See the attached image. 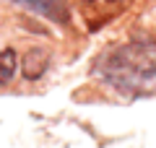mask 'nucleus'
<instances>
[{
  "label": "nucleus",
  "mask_w": 156,
  "mask_h": 148,
  "mask_svg": "<svg viewBox=\"0 0 156 148\" xmlns=\"http://www.w3.org/2000/svg\"><path fill=\"white\" fill-rule=\"evenodd\" d=\"M104 76L117 86H138L156 76V44H128L104 60Z\"/></svg>",
  "instance_id": "nucleus-1"
},
{
  "label": "nucleus",
  "mask_w": 156,
  "mask_h": 148,
  "mask_svg": "<svg viewBox=\"0 0 156 148\" xmlns=\"http://www.w3.org/2000/svg\"><path fill=\"white\" fill-rule=\"evenodd\" d=\"M13 5L23 8V11L42 16L52 23H68L70 21V11H68L65 0H11Z\"/></svg>",
  "instance_id": "nucleus-2"
},
{
  "label": "nucleus",
  "mask_w": 156,
  "mask_h": 148,
  "mask_svg": "<svg viewBox=\"0 0 156 148\" xmlns=\"http://www.w3.org/2000/svg\"><path fill=\"white\" fill-rule=\"evenodd\" d=\"M16 68H18V57L13 49H0V88L5 83L13 81L16 76Z\"/></svg>",
  "instance_id": "nucleus-3"
}]
</instances>
